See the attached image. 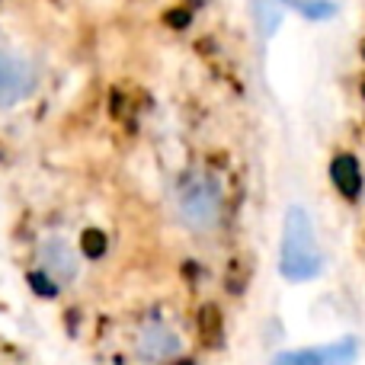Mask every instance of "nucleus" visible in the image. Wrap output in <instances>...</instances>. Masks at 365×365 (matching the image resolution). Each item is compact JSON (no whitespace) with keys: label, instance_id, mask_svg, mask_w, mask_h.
I'll return each mask as SVG.
<instances>
[{"label":"nucleus","instance_id":"nucleus-7","mask_svg":"<svg viewBox=\"0 0 365 365\" xmlns=\"http://www.w3.org/2000/svg\"><path fill=\"white\" fill-rule=\"evenodd\" d=\"M334 180H336V186H340L343 192H349V195H353L356 189H359V182H362L359 180V170H356V164L349 158H340L334 164Z\"/></svg>","mask_w":365,"mask_h":365},{"label":"nucleus","instance_id":"nucleus-6","mask_svg":"<svg viewBox=\"0 0 365 365\" xmlns=\"http://www.w3.org/2000/svg\"><path fill=\"white\" fill-rule=\"evenodd\" d=\"M356 356L353 343H334L324 349H308V353H295L279 359V365H349Z\"/></svg>","mask_w":365,"mask_h":365},{"label":"nucleus","instance_id":"nucleus-2","mask_svg":"<svg viewBox=\"0 0 365 365\" xmlns=\"http://www.w3.org/2000/svg\"><path fill=\"white\" fill-rule=\"evenodd\" d=\"M282 272L292 282H304L314 279L321 272V247H317V234L311 225L308 212L302 205H292L285 212V225H282Z\"/></svg>","mask_w":365,"mask_h":365},{"label":"nucleus","instance_id":"nucleus-1","mask_svg":"<svg viewBox=\"0 0 365 365\" xmlns=\"http://www.w3.org/2000/svg\"><path fill=\"white\" fill-rule=\"evenodd\" d=\"M177 221L192 234H215L225 225V189L212 173H189L173 192Z\"/></svg>","mask_w":365,"mask_h":365},{"label":"nucleus","instance_id":"nucleus-3","mask_svg":"<svg viewBox=\"0 0 365 365\" xmlns=\"http://www.w3.org/2000/svg\"><path fill=\"white\" fill-rule=\"evenodd\" d=\"M182 349H186V343H182L180 330L160 317H148L135 327L132 353L141 365H170L182 356Z\"/></svg>","mask_w":365,"mask_h":365},{"label":"nucleus","instance_id":"nucleus-4","mask_svg":"<svg viewBox=\"0 0 365 365\" xmlns=\"http://www.w3.org/2000/svg\"><path fill=\"white\" fill-rule=\"evenodd\" d=\"M36 263L58 289H68L81 279L83 272V259H81V250L71 244L64 234H48V237L38 240L36 247Z\"/></svg>","mask_w":365,"mask_h":365},{"label":"nucleus","instance_id":"nucleus-5","mask_svg":"<svg viewBox=\"0 0 365 365\" xmlns=\"http://www.w3.org/2000/svg\"><path fill=\"white\" fill-rule=\"evenodd\" d=\"M36 90V64L19 51H0V109H13Z\"/></svg>","mask_w":365,"mask_h":365}]
</instances>
